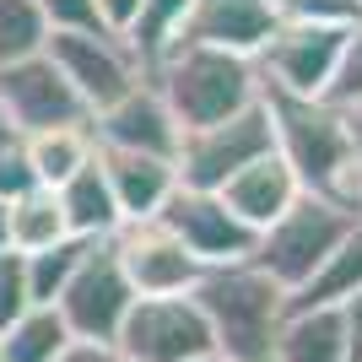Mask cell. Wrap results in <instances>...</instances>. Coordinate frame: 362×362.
Segmentation results:
<instances>
[{"instance_id": "obj_1", "label": "cell", "mask_w": 362, "mask_h": 362, "mask_svg": "<svg viewBox=\"0 0 362 362\" xmlns=\"http://www.w3.org/2000/svg\"><path fill=\"white\" fill-rule=\"evenodd\" d=\"M259 98L271 108L276 157L298 173V184L308 195H325V200H335V206L357 211V200H362L357 119H351L341 103H330V98H292V92H276V87H265Z\"/></svg>"}, {"instance_id": "obj_2", "label": "cell", "mask_w": 362, "mask_h": 362, "mask_svg": "<svg viewBox=\"0 0 362 362\" xmlns=\"http://www.w3.org/2000/svg\"><path fill=\"white\" fill-rule=\"evenodd\" d=\"M189 298L211 325L222 362H271L276 330L287 319V287H276L255 259L238 265H206Z\"/></svg>"}, {"instance_id": "obj_3", "label": "cell", "mask_w": 362, "mask_h": 362, "mask_svg": "<svg viewBox=\"0 0 362 362\" xmlns=\"http://www.w3.org/2000/svg\"><path fill=\"white\" fill-rule=\"evenodd\" d=\"M146 76L157 81V92L168 98L184 130L233 119L249 103H259V92H265L259 65L249 54H227V49H206V44H173Z\"/></svg>"}, {"instance_id": "obj_4", "label": "cell", "mask_w": 362, "mask_h": 362, "mask_svg": "<svg viewBox=\"0 0 362 362\" xmlns=\"http://www.w3.org/2000/svg\"><path fill=\"white\" fill-rule=\"evenodd\" d=\"M351 222H357V211H346V206H335V200L308 195V189H303L287 211L259 233L255 265L271 276L276 287H287V298H292V292H298L303 281L325 265V255L346 238Z\"/></svg>"}, {"instance_id": "obj_5", "label": "cell", "mask_w": 362, "mask_h": 362, "mask_svg": "<svg viewBox=\"0 0 362 362\" xmlns=\"http://www.w3.org/2000/svg\"><path fill=\"white\" fill-rule=\"evenodd\" d=\"M265 151H276V130H271V108L259 98V103H249L233 119L184 130L173 168H179V184H189V189H222L238 168H249Z\"/></svg>"}, {"instance_id": "obj_6", "label": "cell", "mask_w": 362, "mask_h": 362, "mask_svg": "<svg viewBox=\"0 0 362 362\" xmlns=\"http://www.w3.org/2000/svg\"><path fill=\"white\" fill-rule=\"evenodd\" d=\"M114 346L130 362H195V357H216L211 325L200 314V303L189 292L179 298H136L124 314Z\"/></svg>"}, {"instance_id": "obj_7", "label": "cell", "mask_w": 362, "mask_h": 362, "mask_svg": "<svg viewBox=\"0 0 362 362\" xmlns=\"http://www.w3.org/2000/svg\"><path fill=\"white\" fill-rule=\"evenodd\" d=\"M351 28H330V22H276V33L265 38V49L255 54L259 81L292 98H325L341 65Z\"/></svg>"}, {"instance_id": "obj_8", "label": "cell", "mask_w": 362, "mask_h": 362, "mask_svg": "<svg viewBox=\"0 0 362 362\" xmlns=\"http://www.w3.org/2000/svg\"><path fill=\"white\" fill-rule=\"evenodd\" d=\"M49 60L65 71V81L87 103V114H103L108 103H119L124 92L146 76L130 38L108 33V28L103 33H49Z\"/></svg>"}, {"instance_id": "obj_9", "label": "cell", "mask_w": 362, "mask_h": 362, "mask_svg": "<svg viewBox=\"0 0 362 362\" xmlns=\"http://www.w3.org/2000/svg\"><path fill=\"white\" fill-rule=\"evenodd\" d=\"M130 303H136V287L124 281L114 243L92 238L81 265H76V276L65 281L60 298H54V308H60L65 330H71L76 341H114L124 314H130Z\"/></svg>"}, {"instance_id": "obj_10", "label": "cell", "mask_w": 362, "mask_h": 362, "mask_svg": "<svg viewBox=\"0 0 362 362\" xmlns=\"http://www.w3.org/2000/svg\"><path fill=\"white\" fill-rule=\"evenodd\" d=\"M108 243H114L119 271H124V281L136 287V298H179V292H195L200 271H206V265L179 243V233H173L163 216L119 222V233Z\"/></svg>"}, {"instance_id": "obj_11", "label": "cell", "mask_w": 362, "mask_h": 362, "mask_svg": "<svg viewBox=\"0 0 362 362\" xmlns=\"http://www.w3.org/2000/svg\"><path fill=\"white\" fill-rule=\"evenodd\" d=\"M157 216L179 233V243L200 259V265H238V259H255L259 233L243 222L216 189H189V184H179Z\"/></svg>"}, {"instance_id": "obj_12", "label": "cell", "mask_w": 362, "mask_h": 362, "mask_svg": "<svg viewBox=\"0 0 362 362\" xmlns=\"http://www.w3.org/2000/svg\"><path fill=\"white\" fill-rule=\"evenodd\" d=\"M0 108L11 114V124L22 136L33 130H54V124H87V103L76 98V87L65 81V71L44 54L0 65Z\"/></svg>"}, {"instance_id": "obj_13", "label": "cell", "mask_w": 362, "mask_h": 362, "mask_svg": "<svg viewBox=\"0 0 362 362\" xmlns=\"http://www.w3.org/2000/svg\"><path fill=\"white\" fill-rule=\"evenodd\" d=\"M92 141L114 151H151V157H179L184 124L168 108L151 76H141L119 103H108L103 114H92Z\"/></svg>"}, {"instance_id": "obj_14", "label": "cell", "mask_w": 362, "mask_h": 362, "mask_svg": "<svg viewBox=\"0 0 362 362\" xmlns=\"http://www.w3.org/2000/svg\"><path fill=\"white\" fill-rule=\"evenodd\" d=\"M276 6L271 0H195L184 16L179 44H206V49H227V54H249L255 60L265 38L276 33Z\"/></svg>"}, {"instance_id": "obj_15", "label": "cell", "mask_w": 362, "mask_h": 362, "mask_svg": "<svg viewBox=\"0 0 362 362\" xmlns=\"http://www.w3.org/2000/svg\"><path fill=\"white\" fill-rule=\"evenodd\" d=\"M98 163H103V173H108V189H114V206H119L124 222H146V216H157L168 206V195L179 189V168H173V157L98 146Z\"/></svg>"}, {"instance_id": "obj_16", "label": "cell", "mask_w": 362, "mask_h": 362, "mask_svg": "<svg viewBox=\"0 0 362 362\" xmlns=\"http://www.w3.org/2000/svg\"><path fill=\"white\" fill-rule=\"evenodd\" d=\"M216 195H222L227 206L243 216V222L255 227V233H265V227H271L276 216H281L292 200L303 195V184H298V173H292L276 151H265V157H255L249 168H238V173H233Z\"/></svg>"}, {"instance_id": "obj_17", "label": "cell", "mask_w": 362, "mask_h": 362, "mask_svg": "<svg viewBox=\"0 0 362 362\" xmlns=\"http://www.w3.org/2000/svg\"><path fill=\"white\" fill-rule=\"evenodd\" d=\"M54 195H60L71 238H114V233H119L124 216H119V206H114V189H108V173H103V163H98V151H92L65 184H54Z\"/></svg>"}, {"instance_id": "obj_18", "label": "cell", "mask_w": 362, "mask_h": 362, "mask_svg": "<svg viewBox=\"0 0 362 362\" xmlns=\"http://www.w3.org/2000/svg\"><path fill=\"white\" fill-rule=\"evenodd\" d=\"M271 362H346L341 308H287Z\"/></svg>"}, {"instance_id": "obj_19", "label": "cell", "mask_w": 362, "mask_h": 362, "mask_svg": "<svg viewBox=\"0 0 362 362\" xmlns=\"http://www.w3.org/2000/svg\"><path fill=\"white\" fill-rule=\"evenodd\" d=\"M351 292H362V216L346 227V238L325 255V265L287 298V308H341Z\"/></svg>"}, {"instance_id": "obj_20", "label": "cell", "mask_w": 362, "mask_h": 362, "mask_svg": "<svg viewBox=\"0 0 362 362\" xmlns=\"http://www.w3.org/2000/svg\"><path fill=\"white\" fill-rule=\"evenodd\" d=\"M92 151H98V141H92V119L87 124H54V130H33V136H22V157H28L33 179L49 184V189L71 179Z\"/></svg>"}, {"instance_id": "obj_21", "label": "cell", "mask_w": 362, "mask_h": 362, "mask_svg": "<svg viewBox=\"0 0 362 362\" xmlns=\"http://www.w3.org/2000/svg\"><path fill=\"white\" fill-rule=\"evenodd\" d=\"M71 341H76V335L65 330L60 308L33 303L22 319H11V325L0 330V362H54Z\"/></svg>"}, {"instance_id": "obj_22", "label": "cell", "mask_w": 362, "mask_h": 362, "mask_svg": "<svg viewBox=\"0 0 362 362\" xmlns=\"http://www.w3.org/2000/svg\"><path fill=\"white\" fill-rule=\"evenodd\" d=\"M6 216H11V249L16 255H33V249H49V243L71 238L60 195H54L49 184H33L28 195H16L11 206H6Z\"/></svg>"}, {"instance_id": "obj_23", "label": "cell", "mask_w": 362, "mask_h": 362, "mask_svg": "<svg viewBox=\"0 0 362 362\" xmlns=\"http://www.w3.org/2000/svg\"><path fill=\"white\" fill-rule=\"evenodd\" d=\"M189 6L195 0H141V11H136V28L124 33L130 38V49L141 54V65H157L168 54V49L179 44V33H184V16H189Z\"/></svg>"}, {"instance_id": "obj_24", "label": "cell", "mask_w": 362, "mask_h": 362, "mask_svg": "<svg viewBox=\"0 0 362 362\" xmlns=\"http://www.w3.org/2000/svg\"><path fill=\"white\" fill-rule=\"evenodd\" d=\"M49 49V16L38 0H0V65Z\"/></svg>"}, {"instance_id": "obj_25", "label": "cell", "mask_w": 362, "mask_h": 362, "mask_svg": "<svg viewBox=\"0 0 362 362\" xmlns=\"http://www.w3.org/2000/svg\"><path fill=\"white\" fill-rule=\"evenodd\" d=\"M87 243L92 238H60V243H49V249H33L28 259V292L33 303H49L54 308V298L65 292V281L76 276V265H81V255H87Z\"/></svg>"}, {"instance_id": "obj_26", "label": "cell", "mask_w": 362, "mask_h": 362, "mask_svg": "<svg viewBox=\"0 0 362 362\" xmlns=\"http://www.w3.org/2000/svg\"><path fill=\"white\" fill-rule=\"evenodd\" d=\"M281 22H330V28H357L362 0H271Z\"/></svg>"}, {"instance_id": "obj_27", "label": "cell", "mask_w": 362, "mask_h": 362, "mask_svg": "<svg viewBox=\"0 0 362 362\" xmlns=\"http://www.w3.org/2000/svg\"><path fill=\"white\" fill-rule=\"evenodd\" d=\"M33 308V292H28V259L16 249H0V330L22 319Z\"/></svg>"}, {"instance_id": "obj_28", "label": "cell", "mask_w": 362, "mask_h": 362, "mask_svg": "<svg viewBox=\"0 0 362 362\" xmlns=\"http://www.w3.org/2000/svg\"><path fill=\"white\" fill-rule=\"evenodd\" d=\"M330 103H341L351 114V108L362 103V22L346 33V49H341V65H335V81H330V92H325Z\"/></svg>"}, {"instance_id": "obj_29", "label": "cell", "mask_w": 362, "mask_h": 362, "mask_svg": "<svg viewBox=\"0 0 362 362\" xmlns=\"http://www.w3.org/2000/svg\"><path fill=\"white\" fill-rule=\"evenodd\" d=\"M49 16V33H103L98 0H38Z\"/></svg>"}, {"instance_id": "obj_30", "label": "cell", "mask_w": 362, "mask_h": 362, "mask_svg": "<svg viewBox=\"0 0 362 362\" xmlns=\"http://www.w3.org/2000/svg\"><path fill=\"white\" fill-rule=\"evenodd\" d=\"M33 168H28V157H22V141H16L11 151H0V200H6V206H11L16 195H28L33 189Z\"/></svg>"}, {"instance_id": "obj_31", "label": "cell", "mask_w": 362, "mask_h": 362, "mask_svg": "<svg viewBox=\"0 0 362 362\" xmlns=\"http://www.w3.org/2000/svg\"><path fill=\"white\" fill-rule=\"evenodd\" d=\"M54 362H130L114 341H71Z\"/></svg>"}, {"instance_id": "obj_32", "label": "cell", "mask_w": 362, "mask_h": 362, "mask_svg": "<svg viewBox=\"0 0 362 362\" xmlns=\"http://www.w3.org/2000/svg\"><path fill=\"white\" fill-rule=\"evenodd\" d=\"M341 330H346V362H362V292L341 303Z\"/></svg>"}, {"instance_id": "obj_33", "label": "cell", "mask_w": 362, "mask_h": 362, "mask_svg": "<svg viewBox=\"0 0 362 362\" xmlns=\"http://www.w3.org/2000/svg\"><path fill=\"white\" fill-rule=\"evenodd\" d=\"M98 11H103V28L108 33H130V28H136L141 0H98Z\"/></svg>"}, {"instance_id": "obj_34", "label": "cell", "mask_w": 362, "mask_h": 362, "mask_svg": "<svg viewBox=\"0 0 362 362\" xmlns=\"http://www.w3.org/2000/svg\"><path fill=\"white\" fill-rule=\"evenodd\" d=\"M16 141H22V130H16V124H11V114L0 108V151H11Z\"/></svg>"}, {"instance_id": "obj_35", "label": "cell", "mask_w": 362, "mask_h": 362, "mask_svg": "<svg viewBox=\"0 0 362 362\" xmlns=\"http://www.w3.org/2000/svg\"><path fill=\"white\" fill-rule=\"evenodd\" d=\"M0 249H11V216H6V200H0Z\"/></svg>"}, {"instance_id": "obj_36", "label": "cell", "mask_w": 362, "mask_h": 362, "mask_svg": "<svg viewBox=\"0 0 362 362\" xmlns=\"http://www.w3.org/2000/svg\"><path fill=\"white\" fill-rule=\"evenodd\" d=\"M351 119H357V136H362V103H357V108H351Z\"/></svg>"}, {"instance_id": "obj_37", "label": "cell", "mask_w": 362, "mask_h": 362, "mask_svg": "<svg viewBox=\"0 0 362 362\" xmlns=\"http://www.w3.org/2000/svg\"><path fill=\"white\" fill-rule=\"evenodd\" d=\"M195 362H222V357H195Z\"/></svg>"}, {"instance_id": "obj_38", "label": "cell", "mask_w": 362, "mask_h": 362, "mask_svg": "<svg viewBox=\"0 0 362 362\" xmlns=\"http://www.w3.org/2000/svg\"><path fill=\"white\" fill-rule=\"evenodd\" d=\"M357 211H362V200H357Z\"/></svg>"}]
</instances>
